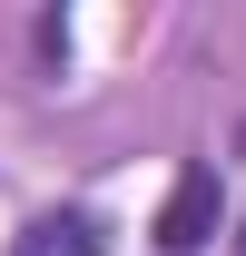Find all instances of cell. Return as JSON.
I'll list each match as a JSON object with an SVG mask.
<instances>
[{
    "mask_svg": "<svg viewBox=\"0 0 246 256\" xmlns=\"http://www.w3.org/2000/svg\"><path fill=\"white\" fill-rule=\"evenodd\" d=\"M236 246H246V226H236Z\"/></svg>",
    "mask_w": 246,
    "mask_h": 256,
    "instance_id": "3",
    "label": "cell"
},
{
    "mask_svg": "<svg viewBox=\"0 0 246 256\" xmlns=\"http://www.w3.org/2000/svg\"><path fill=\"white\" fill-rule=\"evenodd\" d=\"M216 217H226V178H216L207 158H187L178 188H168V207H158V246L168 256H207L216 246Z\"/></svg>",
    "mask_w": 246,
    "mask_h": 256,
    "instance_id": "1",
    "label": "cell"
},
{
    "mask_svg": "<svg viewBox=\"0 0 246 256\" xmlns=\"http://www.w3.org/2000/svg\"><path fill=\"white\" fill-rule=\"evenodd\" d=\"M10 256H108V226H98L89 207H60V217H30V226H20Z\"/></svg>",
    "mask_w": 246,
    "mask_h": 256,
    "instance_id": "2",
    "label": "cell"
}]
</instances>
